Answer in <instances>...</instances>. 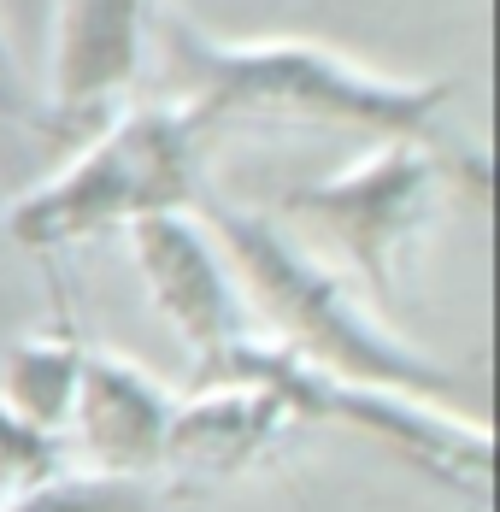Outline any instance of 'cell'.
<instances>
[{
  "instance_id": "1",
  "label": "cell",
  "mask_w": 500,
  "mask_h": 512,
  "mask_svg": "<svg viewBox=\"0 0 500 512\" xmlns=\"http://www.w3.org/2000/svg\"><path fill=\"white\" fill-rule=\"evenodd\" d=\"M165 53L189 77V112L218 118H295L348 124L377 142H436L453 83H400L371 65H353L318 42H212L183 12L165 18Z\"/></svg>"
},
{
  "instance_id": "2",
  "label": "cell",
  "mask_w": 500,
  "mask_h": 512,
  "mask_svg": "<svg viewBox=\"0 0 500 512\" xmlns=\"http://www.w3.org/2000/svg\"><path fill=\"white\" fill-rule=\"evenodd\" d=\"M218 242L230 248L236 277L248 283V307H259L271 342L283 354L306 359L330 377H348L365 389H389V395H412V401H459V377L448 365L424 359L418 348L395 342L371 312L359 307L348 277H336L330 265L283 242L265 218H248L236 206H212Z\"/></svg>"
},
{
  "instance_id": "3",
  "label": "cell",
  "mask_w": 500,
  "mask_h": 512,
  "mask_svg": "<svg viewBox=\"0 0 500 512\" xmlns=\"http://www.w3.org/2000/svg\"><path fill=\"white\" fill-rule=\"evenodd\" d=\"M200 130L189 106H136L112 118L59 177L6 206V236L18 248H65L153 212H183L195 201Z\"/></svg>"
},
{
  "instance_id": "4",
  "label": "cell",
  "mask_w": 500,
  "mask_h": 512,
  "mask_svg": "<svg viewBox=\"0 0 500 512\" xmlns=\"http://www.w3.org/2000/svg\"><path fill=\"white\" fill-rule=\"evenodd\" d=\"M424 148L430 142H383L365 165H353L330 183L295 189L283 201V212L312 224V236L342 259L377 301H389L400 254L430 224V206H436V189H442V159L424 154Z\"/></svg>"
},
{
  "instance_id": "5",
  "label": "cell",
  "mask_w": 500,
  "mask_h": 512,
  "mask_svg": "<svg viewBox=\"0 0 500 512\" xmlns=\"http://www.w3.org/2000/svg\"><path fill=\"white\" fill-rule=\"evenodd\" d=\"M130 242L142 259V277H148L159 312L177 324V336L200 354V365H218L236 342H248L253 330V307L230 289L224 265L212 259L206 236L183 212H153L130 224Z\"/></svg>"
},
{
  "instance_id": "6",
  "label": "cell",
  "mask_w": 500,
  "mask_h": 512,
  "mask_svg": "<svg viewBox=\"0 0 500 512\" xmlns=\"http://www.w3.org/2000/svg\"><path fill=\"white\" fill-rule=\"evenodd\" d=\"M177 401L153 383L148 371L124 365V359L83 354L77 365V389H71V430L77 442L95 454L100 471L118 477H142L153 465H165V430H171Z\"/></svg>"
},
{
  "instance_id": "7",
  "label": "cell",
  "mask_w": 500,
  "mask_h": 512,
  "mask_svg": "<svg viewBox=\"0 0 500 512\" xmlns=\"http://www.w3.org/2000/svg\"><path fill=\"white\" fill-rule=\"evenodd\" d=\"M148 0H59L53 12V106L59 118H89L130 89L142 65Z\"/></svg>"
},
{
  "instance_id": "8",
  "label": "cell",
  "mask_w": 500,
  "mask_h": 512,
  "mask_svg": "<svg viewBox=\"0 0 500 512\" xmlns=\"http://www.w3.org/2000/svg\"><path fill=\"white\" fill-rule=\"evenodd\" d=\"M289 418V407L253 383V377H212L189 407L171 412L165 430V460L171 465H200V471H230L242 465Z\"/></svg>"
},
{
  "instance_id": "9",
  "label": "cell",
  "mask_w": 500,
  "mask_h": 512,
  "mask_svg": "<svg viewBox=\"0 0 500 512\" xmlns=\"http://www.w3.org/2000/svg\"><path fill=\"white\" fill-rule=\"evenodd\" d=\"M77 365H83V348L71 342H18L6 359V407L53 436V424H65L71 412Z\"/></svg>"
},
{
  "instance_id": "10",
  "label": "cell",
  "mask_w": 500,
  "mask_h": 512,
  "mask_svg": "<svg viewBox=\"0 0 500 512\" xmlns=\"http://www.w3.org/2000/svg\"><path fill=\"white\" fill-rule=\"evenodd\" d=\"M0 512H148V489L142 477H118V471H100V477H42V483H24L18 501Z\"/></svg>"
},
{
  "instance_id": "11",
  "label": "cell",
  "mask_w": 500,
  "mask_h": 512,
  "mask_svg": "<svg viewBox=\"0 0 500 512\" xmlns=\"http://www.w3.org/2000/svg\"><path fill=\"white\" fill-rule=\"evenodd\" d=\"M59 471V454H53V436L36 430L24 412H12L0 401V483L24 489V483H42Z\"/></svg>"
},
{
  "instance_id": "12",
  "label": "cell",
  "mask_w": 500,
  "mask_h": 512,
  "mask_svg": "<svg viewBox=\"0 0 500 512\" xmlns=\"http://www.w3.org/2000/svg\"><path fill=\"white\" fill-rule=\"evenodd\" d=\"M12 89V53H6V36H0V95Z\"/></svg>"
}]
</instances>
